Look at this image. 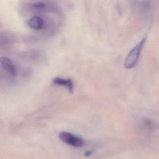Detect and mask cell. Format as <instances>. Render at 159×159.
I'll use <instances>...</instances> for the list:
<instances>
[{
    "mask_svg": "<svg viewBox=\"0 0 159 159\" xmlns=\"http://www.w3.org/2000/svg\"><path fill=\"white\" fill-rule=\"evenodd\" d=\"M51 20L47 17L40 15H34L30 18L28 21L29 27L33 30L39 31L48 30L53 28L54 25Z\"/></svg>",
    "mask_w": 159,
    "mask_h": 159,
    "instance_id": "6da1fadb",
    "label": "cell"
},
{
    "mask_svg": "<svg viewBox=\"0 0 159 159\" xmlns=\"http://www.w3.org/2000/svg\"><path fill=\"white\" fill-rule=\"evenodd\" d=\"M146 38L143 37L142 40L131 49L125 59L124 66L127 69H132L137 64L140 57V54L144 45L146 42Z\"/></svg>",
    "mask_w": 159,
    "mask_h": 159,
    "instance_id": "7a4b0ae2",
    "label": "cell"
},
{
    "mask_svg": "<svg viewBox=\"0 0 159 159\" xmlns=\"http://www.w3.org/2000/svg\"><path fill=\"white\" fill-rule=\"evenodd\" d=\"M28 7L32 13H41L44 12L55 13L58 11V8L53 3L45 1H38L28 4Z\"/></svg>",
    "mask_w": 159,
    "mask_h": 159,
    "instance_id": "3957f363",
    "label": "cell"
},
{
    "mask_svg": "<svg viewBox=\"0 0 159 159\" xmlns=\"http://www.w3.org/2000/svg\"><path fill=\"white\" fill-rule=\"evenodd\" d=\"M59 138L67 144L75 147H81L83 145V141L77 136L68 132L61 133L59 135Z\"/></svg>",
    "mask_w": 159,
    "mask_h": 159,
    "instance_id": "277c9868",
    "label": "cell"
},
{
    "mask_svg": "<svg viewBox=\"0 0 159 159\" xmlns=\"http://www.w3.org/2000/svg\"><path fill=\"white\" fill-rule=\"evenodd\" d=\"M0 63L3 68L10 75L13 77L16 76L17 72L16 67L10 59L5 57H1L0 58Z\"/></svg>",
    "mask_w": 159,
    "mask_h": 159,
    "instance_id": "5b68a950",
    "label": "cell"
},
{
    "mask_svg": "<svg viewBox=\"0 0 159 159\" xmlns=\"http://www.w3.org/2000/svg\"><path fill=\"white\" fill-rule=\"evenodd\" d=\"M52 82L55 85L66 88L70 93L73 92L74 87L73 82L71 79L57 77L53 78Z\"/></svg>",
    "mask_w": 159,
    "mask_h": 159,
    "instance_id": "8992f818",
    "label": "cell"
},
{
    "mask_svg": "<svg viewBox=\"0 0 159 159\" xmlns=\"http://www.w3.org/2000/svg\"><path fill=\"white\" fill-rule=\"evenodd\" d=\"M134 4V8L137 9L141 13L149 12L152 7L151 2L149 1H135Z\"/></svg>",
    "mask_w": 159,
    "mask_h": 159,
    "instance_id": "52a82bcc",
    "label": "cell"
},
{
    "mask_svg": "<svg viewBox=\"0 0 159 159\" xmlns=\"http://www.w3.org/2000/svg\"><path fill=\"white\" fill-rule=\"evenodd\" d=\"M142 121H143V127L147 130L153 131L156 129H157V125L152 120L148 119H143Z\"/></svg>",
    "mask_w": 159,
    "mask_h": 159,
    "instance_id": "ba28073f",
    "label": "cell"
},
{
    "mask_svg": "<svg viewBox=\"0 0 159 159\" xmlns=\"http://www.w3.org/2000/svg\"><path fill=\"white\" fill-rule=\"evenodd\" d=\"M91 154V152H89V151H88V152H87V153H86V155H88V156H89V155H90Z\"/></svg>",
    "mask_w": 159,
    "mask_h": 159,
    "instance_id": "9c48e42d",
    "label": "cell"
}]
</instances>
